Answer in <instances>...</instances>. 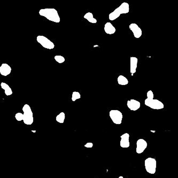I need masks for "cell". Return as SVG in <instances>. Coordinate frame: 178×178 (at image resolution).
<instances>
[{
  "label": "cell",
  "mask_w": 178,
  "mask_h": 178,
  "mask_svg": "<svg viewBox=\"0 0 178 178\" xmlns=\"http://www.w3.org/2000/svg\"><path fill=\"white\" fill-rule=\"evenodd\" d=\"M130 12V5L127 2H123L120 5L109 14V20L113 21L119 17L122 14H126Z\"/></svg>",
  "instance_id": "4"
},
{
  "label": "cell",
  "mask_w": 178,
  "mask_h": 178,
  "mask_svg": "<svg viewBox=\"0 0 178 178\" xmlns=\"http://www.w3.org/2000/svg\"><path fill=\"white\" fill-rule=\"evenodd\" d=\"M127 107L132 111H136L140 109L141 107L140 102L137 100L131 99L127 102Z\"/></svg>",
  "instance_id": "11"
},
{
  "label": "cell",
  "mask_w": 178,
  "mask_h": 178,
  "mask_svg": "<svg viewBox=\"0 0 178 178\" xmlns=\"http://www.w3.org/2000/svg\"><path fill=\"white\" fill-rule=\"evenodd\" d=\"M12 69L7 63H3L0 66V74L3 76H7L11 73Z\"/></svg>",
  "instance_id": "12"
},
{
  "label": "cell",
  "mask_w": 178,
  "mask_h": 178,
  "mask_svg": "<svg viewBox=\"0 0 178 178\" xmlns=\"http://www.w3.org/2000/svg\"><path fill=\"white\" fill-rule=\"evenodd\" d=\"M85 147L88 148H92L93 147V144L92 142H88L85 146Z\"/></svg>",
  "instance_id": "21"
},
{
  "label": "cell",
  "mask_w": 178,
  "mask_h": 178,
  "mask_svg": "<svg viewBox=\"0 0 178 178\" xmlns=\"http://www.w3.org/2000/svg\"><path fill=\"white\" fill-rule=\"evenodd\" d=\"M37 42L40 44L44 48L47 49H53L55 48V44L52 41L44 35H38L36 37Z\"/></svg>",
  "instance_id": "6"
},
{
  "label": "cell",
  "mask_w": 178,
  "mask_h": 178,
  "mask_svg": "<svg viewBox=\"0 0 178 178\" xmlns=\"http://www.w3.org/2000/svg\"><path fill=\"white\" fill-rule=\"evenodd\" d=\"M148 144L146 140L144 139H139L136 142V152L137 154H142L147 148Z\"/></svg>",
  "instance_id": "8"
},
{
  "label": "cell",
  "mask_w": 178,
  "mask_h": 178,
  "mask_svg": "<svg viewBox=\"0 0 178 178\" xmlns=\"http://www.w3.org/2000/svg\"><path fill=\"white\" fill-rule=\"evenodd\" d=\"M104 31L105 32L108 34L111 35L114 34L116 29V28L112 25V24L110 22H107L105 25L104 27Z\"/></svg>",
  "instance_id": "14"
},
{
  "label": "cell",
  "mask_w": 178,
  "mask_h": 178,
  "mask_svg": "<svg viewBox=\"0 0 178 178\" xmlns=\"http://www.w3.org/2000/svg\"><path fill=\"white\" fill-rule=\"evenodd\" d=\"M124 178L123 177H122V176H120V177H119V178Z\"/></svg>",
  "instance_id": "22"
},
{
  "label": "cell",
  "mask_w": 178,
  "mask_h": 178,
  "mask_svg": "<svg viewBox=\"0 0 178 178\" xmlns=\"http://www.w3.org/2000/svg\"><path fill=\"white\" fill-rule=\"evenodd\" d=\"M81 98V95L78 91H74L73 92L72 95L71 100L73 102H75L77 100L80 99Z\"/></svg>",
  "instance_id": "19"
},
{
  "label": "cell",
  "mask_w": 178,
  "mask_h": 178,
  "mask_svg": "<svg viewBox=\"0 0 178 178\" xmlns=\"http://www.w3.org/2000/svg\"><path fill=\"white\" fill-rule=\"evenodd\" d=\"M54 59L55 61H56L57 62H58L60 64L63 63L65 61V58L62 56H61V55L55 56L54 57Z\"/></svg>",
  "instance_id": "20"
},
{
  "label": "cell",
  "mask_w": 178,
  "mask_h": 178,
  "mask_svg": "<svg viewBox=\"0 0 178 178\" xmlns=\"http://www.w3.org/2000/svg\"><path fill=\"white\" fill-rule=\"evenodd\" d=\"M1 87L3 89L5 90V94L6 95L10 96L13 94V92L11 88L6 83H3V82L1 83Z\"/></svg>",
  "instance_id": "15"
},
{
  "label": "cell",
  "mask_w": 178,
  "mask_h": 178,
  "mask_svg": "<svg viewBox=\"0 0 178 178\" xmlns=\"http://www.w3.org/2000/svg\"><path fill=\"white\" fill-rule=\"evenodd\" d=\"M121 140L120 142V146L122 148H128L130 146V134L126 133L120 136Z\"/></svg>",
  "instance_id": "10"
},
{
  "label": "cell",
  "mask_w": 178,
  "mask_h": 178,
  "mask_svg": "<svg viewBox=\"0 0 178 178\" xmlns=\"http://www.w3.org/2000/svg\"><path fill=\"white\" fill-rule=\"evenodd\" d=\"M41 16L46 18L51 22L59 23L61 22V18L58 13V11L54 8H46L40 10L39 12Z\"/></svg>",
  "instance_id": "2"
},
{
  "label": "cell",
  "mask_w": 178,
  "mask_h": 178,
  "mask_svg": "<svg viewBox=\"0 0 178 178\" xmlns=\"http://www.w3.org/2000/svg\"><path fill=\"white\" fill-rule=\"evenodd\" d=\"M65 114L64 112H62L60 113L58 115H57L56 118V120L57 122L61 124L64 123V120H65Z\"/></svg>",
  "instance_id": "18"
},
{
  "label": "cell",
  "mask_w": 178,
  "mask_h": 178,
  "mask_svg": "<svg viewBox=\"0 0 178 178\" xmlns=\"http://www.w3.org/2000/svg\"><path fill=\"white\" fill-rule=\"evenodd\" d=\"M129 28L133 32L134 36L136 39L140 38L142 35V30L136 24L132 23L129 26Z\"/></svg>",
  "instance_id": "9"
},
{
  "label": "cell",
  "mask_w": 178,
  "mask_h": 178,
  "mask_svg": "<svg viewBox=\"0 0 178 178\" xmlns=\"http://www.w3.org/2000/svg\"><path fill=\"white\" fill-rule=\"evenodd\" d=\"M144 165L146 171L149 173L154 174L156 171L157 161L156 159L149 157L144 161Z\"/></svg>",
  "instance_id": "5"
},
{
  "label": "cell",
  "mask_w": 178,
  "mask_h": 178,
  "mask_svg": "<svg viewBox=\"0 0 178 178\" xmlns=\"http://www.w3.org/2000/svg\"><path fill=\"white\" fill-rule=\"evenodd\" d=\"M130 73L132 75H133V74L136 73V69L138 67V58L135 57H130Z\"/></svg>",
  "instance_id": "13"
},
{
  "label": "cell",
  "mask_w": 178,
  "mask_h": 178,
  "mask_svg": "<svg viewBox=\"0 0 178 178\" xmlns=\"http://www.w3.org/2000/svg\"><path fill=\"white\" fill-rule=\"evenodd\" d=\"M109 116L114 124L117 125L122 124L123 116L120 111L118 110H112L109 112Z\"/></svg>",
  "instance_id": "7"
},
{
  "label": "cell",
  "mask_w": 178,
  "mask_h": 178,
  "mask_svg": "<svg viewBox=\"0 0 178 178\" xmlns=\"http://www.w3.org/2000/svg\"><path fill=\"white\" fill-rule=\"evenodd\" d=\"M22 111L24 114L18 112L15 114L16 119L18 122L22 120L27 125H32L34 122V118L30 106L27 104H25L22 107Z\"/></svg>",
  "instance_id": "1"
},
{
  "label": "cell",
  "mask_w": 178,
  "mask_h": 178,
  "mask_svg": "<svg viewBox=\"0 0 178 178\" xmlns=\"http://www.w3.org/2000/svg\"><path fill=\"white\" fill-rule=\"evenodd\" d=\"M117 81L119 85H122V86L127 85L128 83V79L122 75H120L118 76L117 78Z\"/></svg>",
  "instance_id": "17"
},
{
  "label": "cell",
  "mask_w": 178,
  "mask_h": 178,
  "mask_svg": "<svg viewBox=\"0 0 178 178\" xmlns=\"http://www.w3.org/2000/svg\"><path fill=\"white\" fill-rule=\"evenodd\" d=\"M83 18L87 20L89 22L92 23V24H96L97 22V19L94 18L93 14L91 12H88V13H86L83 16Z\"/></svg>",
  "instance_id": "16"
},
{
  "label": "cell",
  "mask_w": 178,
  "mask_h": 178,
  "mask_svg": "<svg viewBox=\"0 0 178 178\" xmlns=\"http://www.w3.org/2000/svg\"><path fill=\"white\" fill-rule=\"evenodd\" d=\"M147 96V98L144 101V104L146 106L155 110H161L164 108V105L161 101L154 99V95L152 91L150 90L148 91Z\"/></svg>",
  "instance_id": "3"
}]
</instances>
